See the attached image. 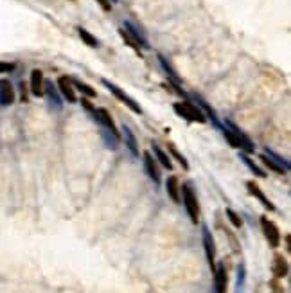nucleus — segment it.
<instances>
[{
    "instance_id": "10",
    "label": "nucleus",
    "mask_w": 291,
    "mask_h": 293,
    "mask_svg": "<svg viewBox=\"0 0 291 293\" xmlns=\"http://www.w3.org/2000/svg\"><path fill=\"white\" fill-rule=\"evenodd\" d=\"M15 103V88H13L11 81L2 79L0 81V104L2 106H9Z\"/></svg>"
},
{
    "instance_id": "27",
    "label": "nucleus",
    "mask_w": 291,
    "mask_h": 293,
    "mask_svg": "<svg viewBox=\"0 0 291 293\" xmlns=\"http://www.w3.org/2000/svg\"><path fill=\"white\" fill-rule=\"evenodd\" d=\"M15 69L13 63H8V62H0V74H4V72H11Z\"/></svg>"
},
{
    "instance_id": "7",
    "label": "nucleus",
    "mask_w": 291,
    "mask_h": 293,
    "mask_svg": "<svg viewBox=\"0 0 291 293\" xmlns=\"http://www.w3.org/2000/svg\"><path fill=\"white\" fill-rule=\"evenodd\" d=\"M92 115L97 119V123L103 126V128H106L110 133H113L115 137H119V132H117V128H115V124H113V119L110 117V113H108L104 108H95L94 111H92Z\"/></svg>"
},
{
    "instance_id": "16",
    "label": "nucleus",
    "mask_w": 291,
    "mask_h": 293,
    "mask_svg": "<svg viewBox=\"0 0 291 293\" xmlns=\"http://www.w3.org/2000/svg\"><path fill=\"white\" fill-rule=\"evenodd\" d=\"M165 189H167V194L171 196V200L174 203H180V184H178L177 177H169L167 182H165Z\"/></svg>"
},
{
    "instance_id": "19",
    "label": "nucleus",
    "mask_w": 291,
    "mask_h": 293,
    "mask_svg": "<svg viewBox=\"0 0 291 293\" xmlns=\"http://www.w3.org/2000/svg\"><path fill=\"white\" fill-rule=\"evenodd\" d=\"M153 153L156 155V158L160 160V164L164 165L165 169H172V164H171V158L167 157V153L164 151V149L160 148L158 144H153Z\"/></svg>"
},
{
    "instance_id": "5",
    "label": "nucleus",
    "mask_w": 291,
    "mask_h": 293,
    "mask_svg": "<svg viewBox=\"0 0 291 293\" xmlns=\"http://www.w3.org/2000/svg\"><path fill=\"white\" fill-rule=\"evenodd\" d=\"M261 227H263V232H264V236H266L270 247H273V248L279 247L280 245V232H279V228H277V225H275L273 221H270L266 216H263V218H261Z\"/></svg>"
},
{
    "instance_id": "13",
    "label": "nucleus",
    "mask_w": 291,
    "mask_h": 293,
    "mask_svg": "<svg viewBox=\"0 0 291 293\" xmlns=\"http://www.w3.org/2000/svg\"><path fill=\"white\" fill-rule=\"evenodd\" d=\"M246 189L250 191V194H254L255 198H257L261 203H263V205L266 207L268 211H275V205L270 202V200L266 198V196H264V193L261 191V187H259L257 184H255V182H246Z\"/></svg>"
},
{
    "instance_id": "20",
    "label": "nucleus",
    "mask_w": 291,
    "mask_h": 293,
    "mask_svg": "<svg viewBox=\"0 0 291 293\" xmlns=\"http://www.w3.org/2000/svg\"><path fill=\"white\" fill-rule=\"evenodd\" d=\"M241 160L245 162V164L248 165V167H250V171L255 174V177H259V178H264V177H266V173H264V171L261 169V167H259V165L255 164V162L252 160V158H248L246 155H241Z\"/></svg>"
},
{
    "instance_id": "9",
    "label": "nucleus",
    "mask_w": 291,
    "mask_h": 293,
    "mask_svg": "<svg viewBox=\"0 0 291 293\" xmlns=\"http://www.w3.org/2000/svg\"><path fill=\"white\" fill-rule=\"evenodd\" d=\"M214 293H226L225 264H217V266H214Z\"/></svg>"
},
{
    "instance_id": "25",
    "label": "nucleus",
    "mask_w": 291,
    "mask_h": 293,
    "mask_svg": "<svg viewBox=\"0 0 291 293\" xmlns=\"http://www.w3.org/2000/svg\"><path fill=\"white\" fill-rule=\"evenodd\" d=\"M169 149H171L172 157L177 158V160H178V162H180V164H182V167H184V169H189V162L185 160V157H184V155H180V153L177 151V148H174V146H169Z\"/></svg>"
},
{
    "instance_id": "6",
    "label": "nucleus",
    "mask_w": 291,
    "mask_h": 293,
    "mask_svg": "<svg viewBox=\"0 0 291 293\" xmlns=\"http://www.w3.org/2000/svg\"><path fill=\"white\" fill-rule=\"evenodd\" d=\"M226 126H228V130L232 132V135H234V139H236V142H238V148H241V149H245V151H248V153H252L255 149V146L252 144V141L248 139V137L245 135V133L241 132V130L236 126L234 123H230V121H226Z\"/></svg>"
},
{
    "instance_id": "1",
    "label": "nucleus",
    "mask_w": 291,
    "mask_h": 293,
    "mask_svg": "<svg viewBox=\"0 0 291 293\" xmlns=\"http://www.w3.org/2000/svg\"><path fill=\"white\" fill-rule=\"evenodd\" d=\"M182 194H184V205H185V211H187L189 218L193 223H198V218H200V203H198L196 198V193L194 189L191 187V184H185L182 187Z\"/></svg>"
},
{
    "instance_id": "18",
    "label": "nucleus",
    "mask_w": 291,
    "mask_h": 293,
    "mask_svg": "<svg viewBox=\"0 0 291 293\" xmlns=\"http://www.w3.org/2000/svg\"><path fill=\"white\" fill-rule=\"evenodd\" d=\"M123 133H124V141H126L128 148L132 149L133 155H139V146H137V141H135V135H133V132L128 126H123Z\"/></svg>"
},
{
    "instance_id": "26",
    "label": "nucleus",
    "mask_w": 291,
    "mask_h": 293,
    "mask_svg": "<svg viewBox=\"0 0 291 293\" xmlns=\"http://www.w3.org/2000/svg\"><path fill=\"white\" fill-rule=\"evenodd\" d=\"M245 289V266H239V272H238V293H243Z\"/></svg>"
},
{
    "instance_id": "24",
    "label": "nucleus",
    "mask_w": 291,
    "mask_h": 293,
    "mask_svg": "<svg viewBox=\"0 0 291 293\" xmlns=\"http://www.w3.org/2000/svg\"><path fill=\"white\" fill-rule=\"evenodd\" d=\"M226 216H228V219H230V223H232V225H234V227H241L243 225V219L239 218V214H236L234 211H232V209H226Z\"/></svg>"
},
{
    "instance_id": "8",
    "label": "nucleus",
    "mask_w": 291,
    "mask_h": 293,
    "mask_svg": "<svg viewBox=\"0 0 291 293\" xmlns=\"http://www.w3.org/2000/svg\"><path fill=\"white\" fill-rule=\"evenodd\" d=\"M201 236H203V247H205V254H207V261H209L210 268L214 270V261H216V245H214V240H212V234H210V230L207 227H203V232H201Z\"/></svg>"
},
{
    "instance_id": "28",
    "label": "nucleus",
    "mask_w": 291,
    "mask_h": 293,
    "mask_svg": "<svg viewBox=\"0 0 291 293\" xmlns=\"http://www.w3.org/2000/svg\"><path fill=\"white\" fill-rule=\"evenodd\" d=\"M97 2H99V4H101V6H103L104 11H110V9H111L110 0H97Z\"/></svg>"
},
{
    "instance_id": "4",
    "label": "nucleus",
    "mask_w": 291,
    "mask_h": 293,
    "mask_svg": "<svg viewBox=\"0 0 291 293\" xmlns=\"http://www.w3.org/2000/svg\"><path fill=\"white\" fill-rule=\"evenodd\" d=\"M103 85H104V87L108 88V90L111 92V94L115 95V97H117V99H119V101H123V103L126 104V106H130V108H132V110L135 111V113H142V108H140V104H139V103H135V101H133L132 97H130V95H128V94H126V92H124V90H121L119 87H115L113 83L106 81V79H103Z\"/></svg>"
},
{
    "instance_id": "23",
    "label": "nucleus",
    "mask_w": 291,
    "mask_h": 293,
    "mask_svg": "<svg viewBox=\"0 0 291 293\" xmlns=\"http://www.w3.org/2000/svg\"><path fill=\"white\" fill-rule=\"evenodd\" d=\"M121 36L124 38V41H126L128 45H132V47H133V49H135V50H139V49H140L139 41L135 40V36H133L132 33H128L126 29H121Z\"/></svg>"
},
{
    "instance_id": "29",
    "label": "nucleus",
    "mask_w": 291,
    "mask_h": 293,
    "mask_svg": "<svg viewBox=\"0 0 291 293\" xmlns=\"http://www.w3.org/2000/svg\"><path fill=\"white\" fill-rule=\"evenodd\" d=\"M111 2H115V0H111Z\"/></svg>"
},
{
    "instance_id": "3",
    "label": "nucleus",
    "mask_w": 291,
    "mask_h": 293,
    "mask_svg": "<svg viewBox=\"0 0 291 293\" xmlns=\"http://www.w3.org/2000/svg\"><path fill=\"white\" fill-rule=\"evenodd\" d=\"M261 160L264 162V164L270 167L271 171H275V173H286L287 169H289V164H287V160H284L282 157H279L275 151H271V149H264V153L261 155Z\"/></svg>"
},
{
    "instance_id": "12",
    "label": "nucleus",
    "mask_w": 291,
    "mask_h": 293,
    "mask_svg": "<svg viewBox=\"0 0 291 293\" xmlns=\"http://www.w3.org/2000/svg\"><path fill=\"white\" fill-rule=\"evenodd\" d=\"M144 167H146V173L149 174L153 182L158 184L160 182V169L158 165H156L155 158L151 157V153H144Z\"/></svg>"
},
{
    "instance_id": "11",
    "label": "nucleus",
    "mask_w": 291,
    "mask_h": 293,
    "mask_svg": "<svg viewBox=\"0 0 291 293\" xmlns=\"http://www.w3.org/2000/svg\"><path fill=\"white\" fill-rule=\"evenodd\" d=\"M57 85H60V90H62L63 97H65L69 103H76V101H78L76 92H74V85H72V81H70L69 78L62 76V78L57 79Z\"/></svg>"
},
{
    "instance_id": "17",
    "label": "nucleus",
    "mask_w": 291,
    "mask_h": 293,
    "mask_svg": "<svg viewBox=\"0 0 291 293\" xmlns=\"http://www.w3.org/2000/svg\"><path fill=\"white\" fill-rule=\"evenodd\" d=\"M43 88H45V94L49 95L50 103H52L54 106H56L57 110H60V108H62V99H60V95H57L56 87H54V85L50 81H43Z\"/></svg>"
},
{
    "instance_id": "15",
    "label": "nucleus",
    "mask_w": 291,
    "mask_h": 293,
    "mask_svg": "<svg viewBox=\"0 0 291 293\" xmlns=\"http://www.w3.org/2000/svg\"><path fill=\"white\" fill-rule=\"evenodd\" d=\"M287 261L284 259L280 254H277V256L273 257V266H271V270H273V275L277 277V279H282V277L287 275Z\"/></svg>"
},
{
    "instance_id": "2",
    "label": "nucleus",
    "mask_w": 291,
    "mask_h": 293,
    "mask_svg": "<svg viewBox=\"0 0 291 293\" xmlns=\"http://www.w3.org/2000/svg\"><path fill=\"white\" fill-rule=\"evenodd\" d=\"M172 108L177 110L178 115L184 117L189 123H205V115H203V111H201L196 104L184 101V103H174Z\"/></svg>"
},
{
    "instance_id": "14",
    "label": "nucleus",
    "mask_w": 291,
    "mask_h": 293,
    "mask_svg": "<svg viewBox=\"0 0 291 293\" xmlns=\"http://www.w3.org/2000/svg\"><path fill=\"white\" fill-rule=\"evenodd\" d=\"M43 74H41V71H33L31 72V92H33V95H36V97H41L43 95Z\"/></svg>"
},
{
    "instance_id": "22",
    "label": "nucleus",
    "mask_w": 291,
    "mask_h": 293,
    "mask_svg": "<svg viewBox=\"0 0 291 293\" xmlns=\"http://www.w3.org/2000/svg\"><path fill=\"white\" fill-rule=\"evenodd\" d=\"M72 85H74L76 88H78L81 94H85V95H88V97H95V90L92 87H88V85H85V83H81V81H72Z\"/></svg>"
},
{
    "instance_id": "21",
    "label": "nucleus",
    "mask_w": 291,
    "mask_h": 293,
    "mask_svg": "<svg viewBox=\"0 0 291 293\" xmlns=\"http://www.w3.org/2000/svg\"><path fill=\"white\" fill-rule=\"evenodd\" d=\"M78 33H79V36H81V40L85 41L86 45H90V47H97V45H99V41L95 40V36H92V34L88 33V31H86V29H83V27H79Z\"/></svg>"
}]
</instances>
